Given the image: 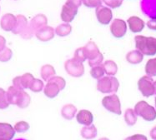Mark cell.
<instances>
[{"mask_svg": "<svg viewBox=\"0 0 156 140\" xmlns=\"http://www.w3.org/2000/svg\"><path fill=\"white\" fill-rule=\"evenodd\" d=\"M145 73L148 76H156V58H150L145 64Z\"/></svg>", "mask_w": 156, "mask_h": 140, "instance_id": "29", "label": "cell"}, {"mask_svg": "<svg viewBox=\"0 0 156 140\" xmlns=\"http://www.w3.org/2000/svg\"><path fill=\"white\" fill-rule=\"evenodd\" d=\"M19 91L20 89H17L14 86H11L9 88L7 91V98H8V101L9 103V104L16 105Z\"/></svg>", "mask_w": 156, "mask_h": 140, "instance_id": "26", "label": "cell"}, {"mask_svg": "<svg viewBox=\"0 0 156 140\" xmlns=\"http://www.w3.org/2000/svg\"><path fill=\"white\" fill-rule=\"evenodd\" d=\"M47 23H48V19H47V17L45 16L44 14L39 13V14H38V15H36V16L33 18L29 25L36 32L37 30H38V29H40L43 27L47 25Z\"/></svg>", "mask_w": 156, "mask_h": 140, "instance_id": "18", "label": "cell"}, {"mask_svg": "<svg viewBox=\"0 0 156 140\" xmlns=\"http://www.w3.org/2000/svg\"><path fill=\"white\" fill-rule=\"evenodd\" d=\"M102 65L105 69V73L108 76H115L118 72V66L113 60H106Z\"/></svg>", "mask_w": 156, "mask_h": 140, "instance_id": "24", "label": "cell"}, {"mask_svg": "<svg viewBox=\"0 0 156 140\" xmlns=\"http://www.w3.org/2000/svg\"><path fill=\"white\" fill-rule=\"evenodd\" d=\"M128 24L133 33H140L144 28V22L137 16H132L128 19Z\"/></svg>", "mask_w": 156, "mask_h": 140, "instance_id": "17", "label": "cell"}, {"mask_svg": "<svg viewBox=\"0 0 156 140\" xmlns=\"http://www.w3.org/2000/svg\"><path fill=\"white\" fill-rule=\"evenodd\" d=\"M102 105L108 111L115 114L120 115L122 114L120 100L116 94H112L105 97L102 99Z\"/></svg>", "mask_w": 156, "mask_h": 140, "instance_id": "7", "label": "cell"}, {"mask_svg": "<svg viewBox=\"0 0 156 140\" xmlns=\"http://www.w3.org/2000/svg\"><path fill=\"white\" fill-rule=\"evenodd\" d=\"M83 3L88 8H98L101 6L102 0H83Z\"/></svg>", "mask_w": 156, "mask_h": 140, "instance_id": "36", "label": "cell"}, {"mask_svg": "<svg viewBox=\"0 0 156 140\" xmlns=\"http://www.w3.org/2000/svg\"><path fill=\"white\" fill-rule=\"evenodd\" d=\"M9 106V103L7 98V92L0 88V109H4Z\"/></svg>", "mask_w": 156, "mask_h": 140, "instance_id": "33", "label": "cell"}, {"mask_svg": "<svg viewBox=\"0 0 156 140\" xmlns=\"http://www.w3.org/2000/svg\"><path fill=\"white\" fill-rule=\"evenodd\" d=\"M15 130L12 125L7 123H0V140H11L14 137Z\"/></svg>", "mask_w": 156, "mask_h": 140, "instance_id": "14", "label": "cell"}, {"mask_svg": "<svg viewBox=\"0 0 156 140\" xmlns=\"http://www.w3.org/2000/svg\"><path fill=\"white\" fill-rule=\"evenodd\" d=\"M81 135L83 138L86 139H92L97 136V129L94 125H89L85 126L81 129Z\"/></svg>", "mask_w": 156, "mask_h": 140, "instance_id": "25", "label": "cell"}, {"mask_svg": "<svg viewBox=\"0 0 156 140\" xmlns=\"http://www.w3.org/2000/svg\"><path fill=\"white\" fill-rule=\"evenodd\" d=\"M124 120L126 122V124L129 126H133L136 124L137 122V114H135L134 109L131 108H128L125 114H124Z\"/></svg>", "mask_w": 156, "mask_h": 140, "instance_id": "28", "label": "cell"}, {"mask_svg": "<svg viewBox=\"0 0 156 140\" xmlns=\"http://www.w3.org/2000/svg\"><path fill=\"white\" fill-rule=\"evenodd\" d=\"M124 140H148L147 138L143 134H134L133 136L126 138Z\"/></svg>", "mask_w": 156, "mask_h": 140, "instance_id": "39", "label": "cell"}, {"mask_svg": "<svg viewBox=\"0 0 156 140\" xmlns=\"http://www.w3.org/2000/svg\"><path fill=\"white\" fill-rule=\"evenodd\" d=\"M73 58H75L76 60L80 61L81 63H83L84 61L86 60V57H85V54L83 52V48H77L75 52H74V55H73Z\"/></svg>", "mask_w": 156, "mask_h": 140, "instance_id": "35", "label": "cell"}, {"mask_svg": "<svg viewBox=\"0 0 156 140\" xmlns=\"http://www.w3.org/2000/svg\"><path fill=\"white\" fill-rule=\"evenodd\" d=\"M78 13V8L73 7L69 3H64V5L62 7V11H61V19L64 23L72 22Z\"/></svg>", "mask_w": 156, "mask_h": 140, "instance_id": "11", "label": "cell"}, {"mask_svg": "<svg viewBox=\"0 0 156 140\" xmlns=\"http://www.w3.org/2000/svg\"><path fill=\"white\" fill-rule=\"evenodd\" d=\"M95 13L98 21L101 24L107 25L111 22L112 19H113L112 10L109 8H107V7L99 6L98 8H96Z\"/></svg>", "mask_w": 156, "mask_h": 140, "instance_id": "10", "label": "cell"}, {"mask_svg": "<svg viewBox=\"0 0 156 140\" xmlns=\"http://www.w3.org/2000/svg\"><path fill=\"white\" fill-rule=\"evenodd\" d=\"M72 31V27L69 23H62L55 29V33L59 37H65L69 34Z\"/></svg>", "mask_w": 156, "mask_h": 140, "instance_id": "27", "label": "cell"}, {"mask_svg": "<svg viewBox=\"0 0 156 140\" xmlns=\"http://www.w3.org/2000/svg\"><path fill=\"white\" fill-rule=\"evenodd\" d=\"M148 28L152 30H156V19H153L147 22Z\"/></svg>", "mask_w": 156, "mask_h": 140, "instance_id": "41", "label": "cell"}, {"mask_svg": "<svg viewBox=\"0 0 156 140\" xmlns=\"http://www.w3.org/2000/svg\"><path fill=\"white\" fill-rule=\"evenodd\" d=\"M135 47L144 55L153 56L156 54V38L137 35L134 38Z\"/></svg>", "mask_w": 156, "mask_h": 140, "instance_id": "1", "label": "cell"}, {"mask_svg": "<svg viewBox=\"0 0 156 140\" xmlns=\"http://www.w3.org/2000/svg\"><path fill=\"white\" fill-rule=\"evenodd\" d=\"M77 122L80 124H83L85 126L91 125L94 120L92 113L86 109H82L80 110L76 115Z\"/></svg>", "mask_w": 156, "mask_h": 140, "instance_id": "16", "label": "cell"}, {"mask_svg": "<svg viewBox=\"0 0 156 140\" xmlns=\"http://www.w3.org/2000/svg\"><path fill=\"white\" fill-rule=\"evenodd\" d=\"M134 112L146 121H154L156 118V109L145 101H140L134 106Z\"/></svg>", "mask_w": 156, "mask_h": 140, "instance_id": "3", "label": "cell"}, {"mask_svg": "<svg viewBox=\"0 0 156 140\" xmlns=\"http://www.w3.org/2000/svg\"><path fill=\"white\" fill-rule=\"evenodd\" d=\"M104 3L107 6L110 7L111 9H117L119 6H121L123 0H103Z\"/></svg>", "mask_w": 156, "mask_h": 140, "instance_id": "37", "label": "cell"}, {"mask_svg": "<svg viewBox=\"0 0 156 140\" xmlns=\"http://www.w3.org/2000/svg\"><path fill=\"white\" fill-rule=\"evenodd\" d=\"M119 83L118 79L114 76L103 77L98 80L97 89L103 93H110L118 91Z\"/></svg>", "mask_w": 156, "mask_h": 140, "instance_id": "4", "label": "cell"}, {"mask_svg": "<svg viewBox=\"0 0 156 140\" xmlns=\"http://www.w3.org/2000/svg\"><path fill=\"white\" fill-rule=\"evenodd\" d=\"M31 102V98L29 95L28 93H26L24 90H20L19 93V97L17 99L16 105L21 108H27Z\"/></svg>", "mask_w": 156, "mask_h": 140, "instance_id": "20", "label": "cell"}, {"mask_svg": "<svg viewBox=\"0 0 156 140\" xmlns=\"http://www.w3.org/2000/svg\"><path fill=\"white\" fill-rule=\"evenodd\" d=\"M138 88L143 96L146 98L155 94L154 82L153 79L148 75L140 78V80L138 81Z\"/></svg>", "mask_w": 156, "mask_h": 140, "instance_id": "6", "label": "cell"}, {"mask_svg": "<svg viewBox=\"0 0 156 140\" xmlns=\"http://www.w3.org/2000/svg\"><path fill=\"white\" fill-rule=\"evenodd\" d=\"M144 59V54L139 50H133L129 52L126 55V60L132 64H140Z\"/></svg>", "mask_w": 156, "mask_h": 140, "instance_id": "21", "label": "cell"}, {"mask_svg": "<svg viewBox=\"0 0 156 140\" xmlns=\"http://www.w3.org/2000/svg\"><path fill=\"white\" fill-rule=\"evenodd\" d=\"M44 82L42 80L38 79H34L31 86L29 87V89L34 93L41 92L42 90H44Z\"/></svg>", "mask_w": 156, "mask_h": 140, "instance_id": "31", "label": "cell"}, {"mask_svg": "<svg viewBox=\"0 0 156 140\" xmlns=\"http://www.w3.org/2000/svg\"><path fill=\"white\" fill-rule=\"evenodd\" d=\"M99 140H108V138H100Z\"/></svg>", "mask_w": 156, "mask_h": 140, "instance_id": "44", "label": "cell"}, {"mask_svg": "<svg viewBox=\"0 0 156 140\" xmlns=\"http://www.w3.org/2000/svg\"><path fill=\"white\" fill-rule=\"evenodd\" d=\"M105 69L103 68V65H98V66H94L92 67L91 70H90V74L91 76L95 79H100L101 78L105 76Z\"/></svg>", "mask_w": 156, "mask_h": 140, "instance_id": "30", "label": "cell"}, {"mask_svg": "<svg viewBox=\"0 0 156 140\" xmlns=\"http://www.w3.org/2000/svg\"><path fill=\"white\" fill-rule=\"evenodd\" d=\"M35 34V31L34 29L30 27V25H29L27 27V29L23 31V32L20 34V36L22 37L23 38H25V39H29L33 37V35Z\"/></svg>", "mask_w": 156, "mask_h": 140, "instance_id": "38", "label": "cell"}, {"mask_svg": "<svg viewBox=\"0 0 156 140\" xmlns=\"http://www.w3.org/2000/svg\"><path fill=\"white\" fill-rule=\"evenodd\" d=\"M154 89H155V93H156V81H154Z\"/></svg>", "mask_w": 156, "mask_h": 140, "instance_id": "45", "label": "cell"}, {"mask_svg": "<svg viewBox=\"0 0 156 140\" xmlns=\"http://www.w3.org/2000/svg\"><path fill=\"white\" fill-rule=\"evenodd\" d=\"M77 108L73 104H66L64 105L62 110H61V114L65 119L70 120L76 115Z\"/></svg>", "mask_w": 156, "mask_h": 140, "instance_id": "23", "label": "cell"}, {"mask_svg": "<svg viewBox=\"0 0 156 140\" xmlns=\"http://www.w3.org/2000/svg\"><path fill=\"white\" fill-rule=\"evenodd\" d=\"M83 48L86 59H89V65L90 67L101 65L104 57L94 42L89 41Z\"/></svg>", "mask_w": 156, "mask_h": 140, "instance_id": "2", "label": "cell"}, {"mask_svg": "<svg viewBox=\"0 0 156 140\" xmlns=\"http://www.w3.org/2000/svg\"><path fill=\"white\" fill-rule=\"evenodd\" d=\"M61 91L60 88L53 80H48L44 89V94L49 99H54Z\"/></svg>", "mask_w": 156, "mask_h": 140, "instance_id": "15", "label": "cell"}, {"mask_svg": "<svg viewBox=\"0 0 156 140\" xmlns=\"http://www.w3.org/2000/svg\"><path fill=\"white\" fill-rule=\"evenodd\" d=\"M55 69L52 65L49 64H45L41 68V77L43 80H44L46 82H48V80H50L54 76H55Z\"/></svg>", "mask_w": 156, "mask_h": 140, "instance_id": "22", "label": "cell"}, {"mask_svg": "<svg viewBox=\"0 0 156 140\" xmlns=\"http://www.w3.org/2000/svg\"><path fill=\"white\" fill-rule=\"evenodd\" d=\"M64 68L69 75L73 78H80L84 73V66L83 63L76 60L75 58L68 59L64 64Z\"/></svg>", "mask_w": 156, "mask_h": 140, "instance_id": "5", "label": "cell"}, {"mask_svg": "<svg viewBox=\"0 0 156 140\" xmlns=\"http://www.w3.org/2000/svg\"><path fill=\"white\" fill-rule=\"evenodd\" d=\"M5 45H6V39L3 38V36L0 35V51H2L6 48Z\"/></svg>", "mask_w": 156, "mask_h": 140, "instance_id": "42", "label": "cell"}, {"mask_svg": "<svg viewBox=\"0 0 156 140\" xmlns=\"http://www.w3.org/2000/svg\"><path fill=\"white\" fill-rule=\"evenodd\" d=\"M29 129V124L25 121L18 122L14 126V130L18 133H24Z\"/></svg>", "mask_w": 156, "mask_h": 140, "instance_id": "34", "label": "cell"}, {"mask_svg": "<svg viewBox=\"0 0 156 140\" xmlns=\"http://www.w3.org/2000/svg\"><path fill=\"white\" fill-rule=\"evenodd\" d=\"M55 34V29L50 26H44L35 32V36L42 42H48L53 39Z\"/></svg>", "mask_w": 156, "mask_h": 140, "instance_id": "12", "label": "cell"}, {"mask_svg": "<svg viewBox=\"0 0 156 140\" xmlns=\"http://www.w3.org/2000/svg\"><path fill=\"white\" fill-rule=\"evenodd\" d=\"M66 3H69L71 5H73V7H75V8H79L83 3V0H67Z\"/></svg>", "mask_w": 156, "mask_h": 140, "instance_id": "40", "label": "cell"}, {"mask_svg": "<svg viewBox=\"0 0 156 140\" xmlns=\"http://www.w3.org/2000/svg\"><path fill=\"white\" fill-rule=\"evenodd\" d=\"M28 26H29V24H28V20H27V19L23 15L19 14V15L17 16L16 25H15V27H14V29H13L12 32L14 34L20 35L27 29Z\"/></svg>", "mask_w": 156, "mask_h": 140, "instance_id": "19", "label": "cell"}, {"mask_svg": "<svg viewBox=\"0 0 156 140\" xmlns=\"http://www.w3.org/2000/svg\"><path fill=\"white\" fill-rule=\"evenodd\" d=\"M13 56V52L9 48H5L3 50L0 51V62L6 63L11 59Z\"/></svg>", "mask_w": 156, "mask_h": 140, "instance_id": "32", "label": "cell"}, {"mask_svg": "<svg viewBox=\"0 0 156 140\" xmlns=\"http://www.w3.org/2000/svg\"><path fill=\"white\" fill-rule=\"evenodd\" d=\"M150 137H151V138L156 140V126L152 128V130L150 131Z\"/></svg>", "mask_w": 156, "mask_h": 140, "instance_id": "43", "label": "cell"}, {"mask_svg": "<svg viewBox=\"0 0 156 140\" xmlns=\"http://www.w3.org/2000/svg\"><path fill=\"white\" fill-rule=\"evenodd\" d=\"M154 101H155V108H156V97H155V100H154Z\"/></svg>", "mask_w": 156, "mask_h": 140, "instance_id": "46", "label": "cell"}, {"mask_svg": "<svg viewBox=\"0 0 156 140\" xmlns=\"http://www.w3.org/2000/svg\"><path fill=\"white\" fill-rule=\"evenodd\" d=\"M34 79V77L33 74L29 73H24L22 76H17L13 79V86L20 90L29 89L31 86L33 81Z\"/></svg>", "mask_w": 156, "mask_h": 140, "instance_id": "8", "label": "cell"}, {"mask_svg": "<svg viewBox=\"0 0 156 140\" xmlns=\"http://www.w3.org/2000/svg\"><path fill=\"white\" fill-rule=\"evenodd\" d=\"M110 32L115 38L124 37L127 32V23L123 19H115L110 26Z\"/></svg>", "mask_w": 156, "mask_h": 140, "instance_id": "9", "label": "cell"}, {"mask_svg": "<svg viewBox=\"0 0 156 140\" xmlns=\"http://www.w3.org/2000/svg\"><path fill=\"white\" fill-rule=\"evenodd\" d=\"M17 17H15L12 13H6L4 14L0 20V26L3 30L9 32L13 31L14 27L16 25Z\"/></svg>", "mask_w": 156, "mask_h": 140, "instance_id": "13", "label": "cell"}]
</instances>
